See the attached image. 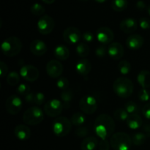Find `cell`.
I'll return each instance as SVG.
<instances>
[{"label": "cell", "mask_w": 150, "mask_h": 150, "mask_svg": "<svg viewBox=\"0 0 150 150\" xmlns=\"http://www.w3.org/2000/svg\"><path fill=\"white\" fill-rule=\"evenodd\" d=\"M115 122L114 119L108 114H100L95 120L94 123V130L98 137L107 139L113 135L115 130Z\"/></svg>", "instance_id": "6da1fadb"}, {"label": "cell", "mask_w": 150, "mask_h": 150, "mask_svg": "<svg viewBox=\"0 0 150 150\" xmlns=\"http://www.w3.org/2000/svg\"><path fill=\"white\" fill-rule=\"evenodd\" d=\"M113 89L117 95L122 98H127L133 94L134 90L133 83L127 77L118 78L113 83Z\"/></svg>", "instance_id": "7a4b0ae2"}, {"label": "cell", "mask_w": 150, "mask_h": 150, "mask_svg": "<svg viewBox=\"0 0 150 150\" xmlns=\"http://www.w3.org/2000/svg\"><path fill=\"white\" fill-rule=\"evenodd\" d=\"M22 42L16 37L7 38L1 43V51L7 57H13L18 55L22 49Z\"/></svg>", "instance_id": "3957f363"}, {"label": "cell", "mask_w": 150, "mask_h": 150, "mask_svg": "<svg viewBox=\"0 0 150 150\" xmlns=\"http://www.w3.org/2000/svg\"><path fill=\"white\" fill-rule=\"evenodd\" d=\"M110 144L114 150H130L133 142L128 134L118 132L111 136Z\"/></svg>", "instance_id": "277c9868"}, {"label": "cell", "mask_w": 150, "mask_h": 150, "mask_svg": "<svg viewBox=\"0 0 150 150\" xmlns=\"http://www.w3.org/2000/svg\"><path fill=\"white\" fill-rule=\"evenodd\" d=\"M72 123L70 120L64 117H59L54 120L52 124V130L57 137H64L71 131Z\"/></svg>", "instance_id": "5b68a950"}, {"label": "cell", "mask_w": 150, "mask_h": 150, "mask_svg": "<svg viewBox=\"0 0 150 150\" xmlns=\"http://www.w3.org/2000/svg\"><path fill=\"white\" fill-rule=\"evenodd\" d=\"M44 120L43 111L38 106H32L26 109L23 114V120L29 125H38Z\"/></svg>", "instance_id": "8992f818"}, {"label": "cell", "mask_w": 150, "mask_h": 150, "mask_svg": "<svg viewBox=\"0 0 150 150\" xmlns=\"http://www.w3.org/2000/svg\"><path fill=\"white\" fill-rule=\"evenodd\" d=\"M79 108L83 114L91 115L98 109V102L92 95H85L79 101Z\"/></svg>", "instance_id": "52a82bcc"}, {"label": "cell", "mask_w": 150, "mask_h": 150, "mask_svg": "<svg viewBox=\"0 0 150 150\" xmlns=\"http://www.w3.org/2000/svg\"><path fill=\"white\" fill-rule=\"evenodd\" d=\"M64 109L62 102L57 99H51L44 105L43 110L45 114L49 117H58Z\"/></svg>", "instance_id": "ba28073f"}, {"label": "cell", "mask_w": 150, "mask_h": 150, "mask_svg": "<svg viewBox=\"0 0 150 150\" xmlns=\"http://www.w3.org/2000/svg\"><path fill=\"white\" fill-rule=\"evenodd\" d=\"M54 26H55V23H54V18L48 15L42 16L38 20V23H37L38 32L44 35L51 33V32L54 30Z\"/></svg>", "instance_id": "9c48e42d"}, {"label": "cell", "mask_w": 150, "mask_h": 150, "mask_svg": "<svg viewBox=\"0 0 150 150\" xmlns=\"http://www.w3.org/2000/svg\"><path fill=\"white\" fill-rule=\"evenodd\" d=\"M23 102L21 99L16 95H12L6 100L5 108L7 113L11 115H16L22 109Z\"/></svg>", "instance_id": "30bf717a"}, {"label": "cell", "mask_w": 150, "mask_h": 150, "mask_svg": "<svg viewBox=\"0 0 150 150\" xmlns=\"http://www.w3.org/2000/svg\"><path fill=\"white\" fill-rule=\"evenodd\" d=\"M20 75L24 80L29 82H34L39 78V70L32 64L23 65L20 70Z\"/></svg>", "instance_id": "8fae6325"}, {"label": "cell", "mask_w": 150, "mask_h": 150, "mask_svg": "<svg viewBox=\"0 0 150 150\" xmlns=\"http://www.w3.org/2000/svg\"><path fill=\"white\" fill-rule=\"evenodd\" d=\"M46 73L48 76L52 79H58L61 77L64 70L62 64L59 60L53 59L48 62L46 64Z\"/></svg>", "instance_id": "7c38bea8"}, {"label": "cell", "mask_w": 150, "mask_h": 150, "mask_svg": "<svg viewBox=\"0 0 150 150\" xmlns=\"http://www.w3.org/2000/svg\"><path fill=\"white\" fill-rule=\"evenodd\" d=\"M82 35L79 29L74 26H69L63 32V38L68 44H76L80 41Z\"/></svg>", "instance_id": "4fadbf2b"}, {"label": "cell", "mask_w": 150, "mask_h": 150, "mask_svg": "<svg viewBox=\"0 0 150 150\" xmlns=\"http://www.w3.org/2000/svg\"><path fill=\"white\" fill-rule=\"evenodd\" d=\"M96 37L98 40L103 45L111 44L114 39V32L110 28L102 26L96 32Z\"/></svg>", "instance_id": "5bb4252c"}, {"label": "cell", "mask_w": 150, "mask_h": 150, "mask_svg": "<svg viewBox=\"0 0 150 150\" xmlns=\"http://www.w3.org/2000/svg\"><path fill=\"white\" fill-rule=\"evenodd\" d=\"M108 54L113 59L119 60L124 55V48L120 42H111L108 47Z\"/></svg>", "instance_id": "9a60e30c"}, {"label": "cell", "mask_w": 150, "mask_h": 150, "mask_svg": "<svg viewBox=\"0 0 150 150\" xmlns=\"http://www.w3.org/2000/svg\"><path fill=\"white\" fill-rule=\"evenodd\" d=\"M120 30L125 34H130L134 32L138 29L137 21L133 18H127L120 22Z\"/></svg>", "instance_id": "2e32d148"}, {"label": "cell", "mask_w": 150, "mask_h": 150, "mask_svg": "<svg viewBox=\"0 0 150 150\" xmlns=\"http://www.w3.org/2000/svg\"><path fill=\"white\" fill-rule=\"evenodd\" d=\"M29 49L34 55L38 57L44 55L48 51L46 44L40 40H35L32 41L29 45Z\"/></svg>", "instance_id": "e0dca14e"}, {"label": "cell", "mask_w": 150, "mask_h": 150, "mask_svg": "<svg viewBox=\"0 0 150 150\" xmlns=\"http://www.w3.org/2000/svg\"><path fill=\"white\" fill-rule=\"evenodd\" d=\"M144 43V39L141 35H131L126 40V45L132 50H138L142 48Z\"/></svg>", "instance_id": "ac0fdd59"}, {"label": "cell", "mask_w": 150, "mask_h": 150, "mask_svg": "<svg viewBox=\"0 0 150 150\" xmlns=\"http://www.w3.org/2000/svg\"><path fill=\"white\" fill-rule=\"evenodd\" d=\"M92 70V64L90 61L86 58H81L76 64V70L79 75L86 76Z\"/></svg>", "instance_id": "d6986e66"}, {"label": "cell", "mask_w": 150, "mask_h": 150, "mask_svg": "<svg viewBox=\"0 0 150 150\" xmlns=\"http://www.w3.org/2000/svg\"><path fill=\"white\" fill-rule=\"evenodd\" d=\"M14 134L20 141H27L31 136V130L25 125H18L15 127Z\"/></svg>", "instance_id": "ffe728a7"}, {"label": "cell", "mask_w": 150, "mask_h": 150, "mask_svg": "<svg viewBox=\"0 0 150 150\" xmlns=\"http://www.w3.org/2000/svg\"><path fill=\"white\" fill-rule=\"evenodd\" d=\"M142 118L139 115V114H130L126 120L127 125L132 130H136L142 127Z\"/></svg>", "instance_id": "44dd1931"}, {"label": "cell", "mask_w": 150, "mask_h": 150, "mask_svg": "<svg viewBox=\"0 0 150 150\" xmlns=\"http://www.w3.org/2000/svg\"><path fill=\"white\" fill-rule=\"evenodd\" d=\"M54 55L55 58H57L60 61L67 60L70 57V51L68 48L63 45H57L54 51Z\"/></svg>", "instance_id": "7402d4cb"}, {"label": "cell", "mask_w": 150, "mask_h": 150, "mask_svg": "<svg viewBox=\"0 0 150 150\" xmlns=\"http://www.w3.org/2000/svg\"><path fill=\"white\" fill-rule=\"evenodd\" d=\"M98 145V139L95 136H89L82 141L81 148L82 150H95Z\"/></svg>", "instance_id": "603a6c76"}, {"label": "cell", "mask_w": 150, "mask_h": 150, "mask_svg": "<svg viewBox=\"0 0 150 150\" xmlns=\"http://www.w3.org/2000/svg\"><path fill=\"white\" fill-rule=\"evenodd\" d=\"M137 81L144 89L150 87V72L146 70L139 72L137 76Z\"/></svg>", "instance_id": "cb8c5ba5"}, {"label": "cell", "mask_w": 150, "mask_h": 150, "mask_svg": "<svg viewBox=\"0 0 150 150\" xmlns=\"http://www.w3.org/2000/svg\"><path fill=\"white\" fill-rule=\"evenodd\" d=\"M60 98H61L62 102L64 105V108H68L70 106V103L73 99V93L72 90L68 89L61 92Z\"/></svg>", "instance_id": "d4e9b609"}, {"label": "cell", "mask_w": 150, "mask_h": 150, "mask_svg": "<svg viewBox=\"0 0 150 150\" xmlns=\"http://www.w3.org/2000/svg\"><path fill=\"white\" fill-rule=\"evenodd\" d=\"M86 118L83 112H76L73 114L70 119L72 125L75 126H81L84 124Z\"/></svg>", "instance_id": "484cf974"}, {"label": "cell", "mask_w": 150, "mask_h": 150, "mask_svg": "<svg viewBox=\"0 0 150 150\" xmlns=\"http://www.w3.org/2000/svg\"><path fill=\"white\" fill-rule=\"evenodd\" d=\"M128 6L127 0H113L111 2V8L117 12H122Z\"/></svg>", "instance_id": "4316f807"}, {"label": "cell", "mask_w": 150, "mask_h": 150, "mask_svg": "<svg viewBox=\"0 0 150 150\" xmlns=\"http://www.w3.org/2000/svg\"><path fill=\"white\" fill-rule=\"evenodd\" d=\"M76 51L78 55L81 58H85L90 53L89 47L88 46V45H86V43H83V42H81L76 46Z\"/></svg>", "instance_id": "83f0119b"}, {"label": "cell", "mask_w": 150, "mask_h": 150, "mask_svg": "<svg viewBox=\"0 0 150 150\" xmlns=\"http://www.w3.org/2000/svg\"><path fill=\"white\" fill-rule=\"evenodd\" d=\"M117 68L122 75H127L131 70V64L126 60H122L119 62Z\"/></svg>", "instance_id": "f1b7e54d"}, {"label": "cell", "mask_w": 150, "mask_h": 150, "mask_svg": "<svg viewBox=\"0 0 150 150\" xmlns=\"http://www.w3.org/2000/svg\"><path fill=\"white\" fill-rule=\"evenodd\" d=\"M147 136L144 134V133H136L132 137V142L136 146H141V145L144 144L146 140Z\"/></svg>", "instance_id": "f546056e"}, {"label": "cell", "mask_w": 150, "mask_h": 150, "mask_svg": "<svg viewBox=\"0 0 150 150\" xmlns=\"http://www.w3.org/2000/svg\"><path fill=\"white\" fill-rule=\"evenodd\" d=\"M7 83L10 86H16L20 81V76L17 72H10L6 78Z\"/></svg>", "instance_id": "4dcf8cb0"}, {"label": "cell", "mask_w": 150, "mask_h": 150, "mask_svg": "<svg viewBox=\"0 0 150 150\" xmlns=\"http://www.w3.org/2000/svg\"><path fill=\"white\" fill-rule=\"evenodd\" d=\"M125 109L127 111L129 114H138L139 112V107L133 101H128L125 104Z\"/></svg>", "instance_id": "1f68e13d"}, {"label": "cell", "mask_w": 150, "mask_h": 150, "mask_svg": "<svg viewBox=\"0 0 150 150\" xmlns=\"http://www.w3.org/2000/svg\"><path fill=\"white\" fill-rule=\"evenodd\" d=\"M128 116L129 114L127 113V111L123 108H118L114 112V118L120 120V121H126Z\"/></svg>", "instance_id": "d6a6232c"}, {"label": "cell", "mask_w": 150, "mask_h": 150, "mask_svg": "<svg viewBox=\"0 0 150 150\" xmlns=\"http://www.w3.org/2000/svg\"><path fill=\"white\" fill-rule=\"evenodd\" d=\"M30 10L32 14L37 16H42L45 12V7L42 4H39V3H35V4H32Z\"/></svg>", "instance_id": "836d02e7"}, {"label": "cell", "mask_w": 150, "mask_h": 150, "mask_svg": "<svg viewBox=\"0 0 150 150\" xmlns=\"http://www.w3.org/2000/svg\"><path fill=\"white\" fill-rule=\"evenodd\" d=\"M69 85H70V83H69L68 79L65 77H59L57 81V87L62 91L68 89Z\"/></svg>", "instance_id": "e575fe53"}, {"label": "cell", "mask_w": 150, "mask_h": 150, "mask_svg": "<svg viewBox=\"0 0 150 150\" xmlns=\"http://www.w3.org/2000/svg\"><path fill=\"white\" fill-rule=\"evenodd\" d=\"M30 87L29 85L26 84V83H21L18 86L17 89H16V92L18 95H22V96H26L28 94L30 93Z\"/></svg>", "instance_id": "d590c367"}, {"label": "cell", "mask_w": 150, "mask_h": 150, "mask_svg": "<svg viewBox=\"0 0 150 150\" xmlns=\"http://www.w3.org/2000/svg\"><path fill=\"white\" fill-rule=\"evenodd\" d=\"M139 99L142 102H146L150 99V92L146 89L142 88L138 94Z\"/></svg>", "instance_id": "8d00e7d4"}, {"label": "cell", "mask_w": 150, "mask_h": 150, "mask_svg": "<svg viewBox=\"0 0 150 150\" xmlns=\"http://www.w3.org/2000/svg\"><path fill=\"white\" fill-rule=\"evenodd\" d=\"M107 53H108V48H106L105 45H101L98 46L95 51V54L97 55V57H100V58L105 57Z\"/></svg>", "instance_id": "74e56055"}, {"label": "cell", "mask_w": 150, "mask_h": 150, "mask_svg": "<svg viewBox=\"0 0 150 150\" xmlns=\"http://www.w3.org/2000/svg\"><path fill=\"white\" fill-rule=\"evenodd\" d=\"M45 95L42 92H37L35 95V104L37 105H41L45 102Z\"/></svg>", "instance_id": "f35d334b"}, {"label": "cell", "mask_w": 150, "mask_h": 150, "mask_svg": "<svg viewBox=\"0 0 150 150\" xmlns=\"http://www.w3.org/2000/svg\"><path fill=\"white\" fill-rule=\"evenodd\" d=\"M89 131L87 127H79V128L76 129V135L80 138L86 137L89 134Z\"/></svg>", "instance_id": "ab89813d"}, {"label": "cell", "mask_w": 150, "mask_h": 150, "mask_svg": "<svg viewBox=\"0 0 150 150\" xmlns=\"http://www.w3.org/2000/svg\"><path fill=\"white\" fill-rule=\"evenodd\" d=\"M139 25L143 29H150V19L146 17H142L139 19Z\"/></svg>", "instance_id": "60d3db41"}, {"label": "cell", "mask_w": 150, "mask_h": 150, "mask_svg": "<svg viewBox=\"0 0 150 150\" xmlns=\"http://www.w3.org/2000/svg\"><path fill=\"white\" fill-rule=\"evenodd\" d=\"M7 73H8V67H7V64L4 62H0V76L1 78H4L7 76Z\"/></svg>", "instance_id": "b9f144b4"}, {"label": "cell", "mask_w": 150, "mask_h": 150, "mask_svg": "<svg viewBox=\"0 0 150 150\" xmlns=\"http://www.w3.org/2000/svg\"><path fill=\"white\" fill-rule=\"evenodd\" d=\"M111 144L107 139H103L100 142L99 149L100 150H109Z\"/></svg>", "instance_id": "7bdbcfd3"}, {"label": "cell", "mask_w": 150, "mask_h": 150, "mask_svg": "<svg viewBox=\"0 0 150 150\" xmlns=\"http://www.w3.org/2000/svg\"><path fill=\"white\" fill-rule=\"evenodd\" d=\"M94 38H95L94 35L91 32H85L84 33H83V35H82V39H83L85 42H92Z\"/></svg>", "instance_id": "ee69618b"}, {"label": "cell", "mask_w": 150, "mask_h": 150, "mask_svg": "<svg viewBox=\"0 0 150 150\" xmlns=\"http://www.w3.org/2000/svg\"><path fill=\"white\" fill-rule=\"evenodd\" d=\"M142 114L148 120H150V103L144 105L142 108Z\"/></svg>", "instance_id": "f6af8a7d"}, {"label": "cell", "mask_w": 150, "mask_h": 150, "mask_svg": "<svg viewBox=\"0 0 150 150\" xmlns=\"http://www.w3.org/2000/svg\"><path fill=\"white\" fill-rule=\"evenodd\" d=\"M35 94L33 92H30L29 94H28L27 95L25 96V101H26L27 103L33 104L35 103Z\"/></svg>", "instance_id": "bcb514c9"}, {"label": "cell", "mask_w": 150, "mask_h": 150, "mask_svg": "<svg viewBox=\"0 0 150 150\" xmlns=\"http://www.w3.org/2000/svg\"><path fill=\"white\" fill-rule=\"evenodd\" d=\"M136 7H137L138 10H143L146 8V3H145L143 0H139V1H137V2H136Z\"/></svg>", "instance_id": "7dc6e473"}, {"label": "cell", "mask_w": 150, "mask_h": 150, "mask_svg": "<svg viewBox=\"0 0 150 150\" xmlns=\"http://www.w3.org/2000/svg\"><path fill=\"white\" fill-rule=\"evenodd\" d=\"M144 133L146 136H150V124H144L143 125Z\"/></svg>", "instance_id": "c3c4849f"}, {"label": "cell", "mask_w": 150, "mask_h": 150, "mask_svg": "<svg viewBox=\"0 0 150 150\" xmlns=\"http://www.w3.org/2000/svg\"><path fill=\"white\" fill-rule=\"evenodd\" d=\"M42 1H43L44 3H45V4H53V3L55 1V0H42Z\"/></svg>", "instance_id": "681fc988"}, {"label": "cell", "mask_w": 150, "mask_h": 150, "mask_svg": "<svg viewBox=\"0 0 150 150\" xmlns=\"http://www.w3.org/2000/svg\"><path fill=\"white\" fill-rule=\"evenodd\" d=\"M95 1L98 3H103L105 1H106L107 0H95Z\"/></svg>", "instance_id": "f907efd6"}, {"label": "cell", "mask_w": 150, "mask_h": 150, "mask_svg": "<svg viewBox=\"0 0 150 150\" xmlns=\"http://www.w3.org/2000/svg\"><path fill=\"white\" fill-rule=\"evenodd\" d=\"M146 10H147V13H148V14H149V16H150V4H149V6H148L147 8H146Z\"/></svg>", "instance_id": "816d5d0a"}, {"label": "cell", "mask_w": 150, "mask_h": 150, "mask_svg": "<svg viewBox=\"0 0 150 150\" xmlns=\"http://www.w3.org/2000/svg\"><path fill=\"white\" fill-rule=\"evenodd\" d=\"M80 1H87L88 0H79Z\"/></svg>", "instance_id": "f5cc1de1"}]
</instances>
